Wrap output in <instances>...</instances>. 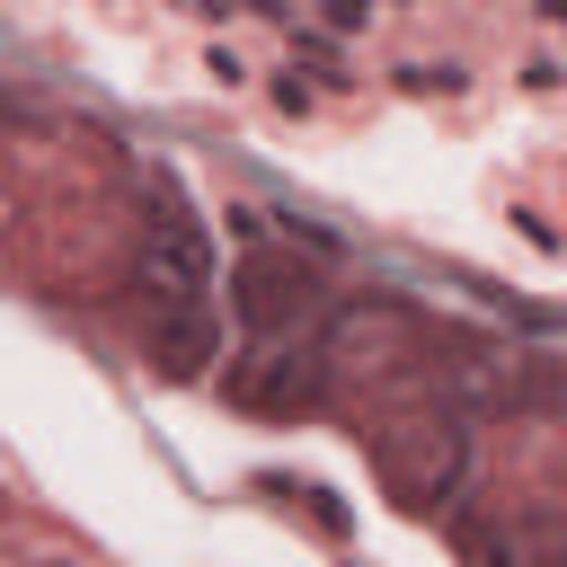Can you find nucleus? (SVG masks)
Returning <instances> with one entry per match:
<instances>
[{
	"label": "nucleus",
	"instance_id": "obj_1",
	"mask_svg": "<svg viewBox=\"0 0 567 567\" xmlns=\"http://www.w3.org/2000/svg\"><path fill=\"white\" fill-rule=\"evenodd\" d=\"M133 284H142V328L159 337L168 372H195L213 354V248L186 213H151L142 248H133Z\"/></svg>",
	"mask_w": 567,
	"mask_h": 567
},
{
	"label": "nucleus",
	"instance_id": "obj_2",
	"mask_svg": "<svg viewBox=\"0 0 567 567\" xmlns=\"http://www.w3.org/2000/svg\"><path fill=\"white\" fill-rule=\"evenodd\" d=\"M372 470H381V487L408 505V514H425V505H443L452 487H461V470H470V434H461V416L452 408H390L381 425H372Z\"/></svg>",
	"mask_w": 567,
	"mask_h": 567
},
{
	"label": "nucleus",
	"instance_id": "obj_3",
	"mask_svg": "<svg viewBox=\"0 0 567 567\" xmlns=\"http://www.w3.org/2000/svg\"><path fill=\"white\" fill-rule=\"evenodd\" d=\"M416 346H425V328H416L408 310H381V301H363V310H346V319L328 328V372L381 381V372H408V363H416Z\"/></svg>",
	"mask_w": 567,
	"mask_h": 567
},
{
	"label": "nucleus",
	"instance_id": "obj_4",
	"mask_svg": "<svg viewBox=\"0 0 567 567\" xmlns=\"http://www.w3.org/2000/svg\"><path fill=\"white\" fill-rule=\"evenodd\" d=\"M230 284H239L248 328H266V337H275V328H301V319L319 310V275H310L301 257H275V248H248Z\"/></svg>",
	"mask_w": 567,
	"mask_h": 567
},
{
	"label": "nucleus",
	"instance_id": "obj_5",
	"mask_svg": "<svg viewBox=\"0 0 567 567\" xmlns=\"http://www.w3.org/2000/svg\"><path fill=\"white\" fill-rule=\"evenodd\" d=\"M239 390H248V399H284V408H301V399L319 390V363H310V354H257V363L239 372Z\"/></svg>",
	"mask_w": 567,
	"mask_h": 567
},
{
	"label": "nucleus",
	"instance_id": "obj_6",
	"mask_svg": "<svg viewBox=\"0 0 567 567\" xmlns=\"http://www.w3.org/2000/svg\"><path fill=\"white\" fill-rule=\"evenodd\" d=\"M44 567H80V558H44Z\"/></svg>",
	"mask_w": 567,
	"mask_h": 567
}]
</instances>
